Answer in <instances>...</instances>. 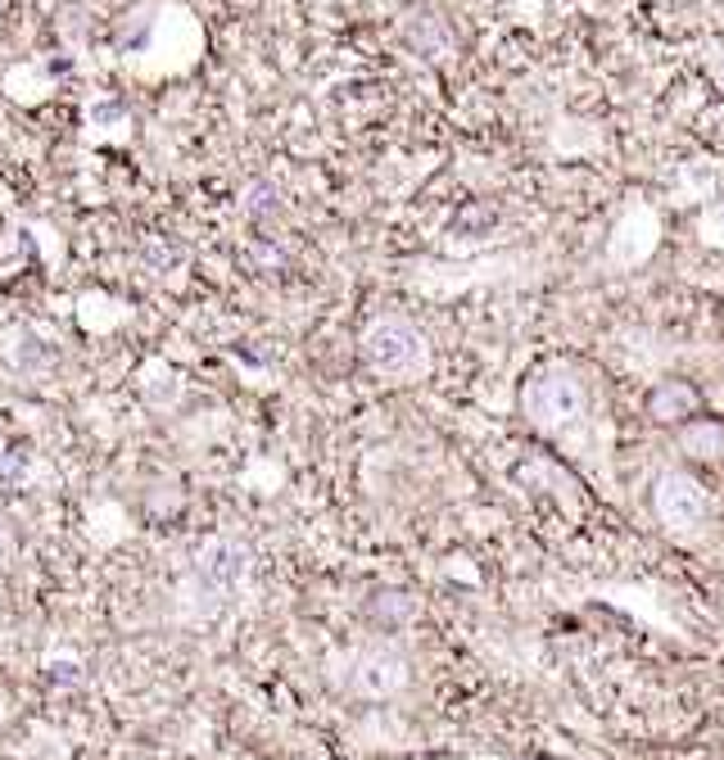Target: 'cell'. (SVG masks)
Here are the masks:
<instances>
[{
	"mask_svg": "<svg viewBox=\"0 0 724 760\" xmlns=\"http://www.w3.org/2000/svg\"><path fill=\"white\" fill-rule=\"evenodd\" d=\"M520 412L539 435H562L588 412V389L566 367H539L520 385Z\"/></svg>",
	"mask_w": 724,
	"mask_h": 760,
	"instance_id": "cell-1",
	"label": "cell"
},
{
	"mask_svg": "<svg viewBox=\"0 0 724 760\" xmlns=\"http://www.w3.org/2000/svg\"><path fill=\"white\" fill-rule=\"evenodd\" d=\"M363 363L389 381H417L430 367V344L408 317H376L363 330Z\"/></svg>",
	"mask_w": 724,
	"mask_h": 760,
	"instance_id": "cell-2",
	"label": "cell"
},
{
	"mask_svg": "<svg viewBox=\"0 0 724 760\" xmlns=\"http://www.w3.org/2000/svg\"><path fill=\"white\" fill-rule=\"evenodd\" d=\"M652 507H656V516H662V525L675 530V534H693L711 516V503H706V490L697 485V475H688L680 466H671V471L656 475Z\"/></svg>",
	"mask_w": 724,
	"mask_h": 760,
	"instance_id": "cell-3",
	"label": "cell"
},
{
	"mask_svg": "<svg viewBox=\"0 0 724 760\" xmlns=\"http://www.w3.org/2000/svg\"><path fill=\"white\" fill-rule=\"evenodd\" d=\"M408 683H413L408 657L394 652V648H363L354 657V665H349V688H354L358 698H371V702L399 698Z\"/></svg>",
	"mask_w": 724,
	"mask_h": 760,
	"instance_id": "cell-4",
	"label": "cell"
},
{
	"mask_svg": "<svg viewBox=\"0 0 724 760\" xmlns=\"http://www.w3.org/2000/svg\"><path fill=\"white\" fill-rule=\"evenodd\" d=\"M245 575H249V547L240 539H209L205 552L195 557V589L214 602L236 593Z\"/></svg>",
	"mask_w": 724,
	"mask_h": 760,
	"instance_id": "cell-5",
	"label": "cell"
},
{
	"mask_svg": "<svg viewBox=\"0 0 724 760\" xmlns=\"http://www.w3.org/2000/svg\"><path fill=\"white\" fill-rule=\"evenodd\" d=\"M702 394H697V385H688V381H662L652 394H647V417L656 422V426H684V422H697L702 417Z\"/></svg>",
	"mask_w": 724,
	"mask_h": 760,
	"instance_id": "cell-6",
	"label": "cell"
},
{
	"mask_svg": "<svg viewBox=\"0 0 724 760\" xmlns=\"http://www.w3.org/2000/svg\"><path fill=\"white\" fill-rule=\"evenodd\" d=\"M6 354H10V363H14L19 372H41V367H50V363H54V349H50V344H41V339H32V330L10 335Z\"/></svg>",
	"mask_w": 724,
	"mask_h": 760,
	"instance_id": "cell-7",
	"label": "cell"
},
{
	"mask_svg": "<svg viewBox=\"0 0 724 760\" xmlns=\"http://www.w3.org/2000/svg\"><path fill=\"white\" fill-rule=\"evenodd\" d=\"M141 389H146V398H150L155 407H172L177 394H181V381H177V372H172L168 363H150V367L141 372Z\"/></svg>",
	"mask_w": 724,
	"mask_h": 760,
	"instance_id": "cell-8",
	"label": "cell"
},
{
	"mask_svg": "<svg viewBox=\"0 0 724 760\" xmlns=\"http://www.w3.org/2000/svg\"><path fill=\"white\" fill-rule=\"evenodd\" d=\"M87 122H91L96 131H122L131 118H127V109H122L118 100H96V105L87 109Z\"/></svg>",
	"mask_w": 724,
	"mask_h": 760,
	"instance_id": "cell-9",
	"label": "cell"
},
{
	"mask_svg": "<svg viewBox=\"0 0 724 760\" xmlns=\"http://www.w3.org/2000/svg\"><path fill=\"white\" fill-rule=\"evenodd\" d=\"M249 214H277V190L254 186V190H249Z\"/></svg>",
	"mask_w": 724,
	"mask_h": 760,
	"instance_id": "cell-10",
	"label": "cell"
},
{
	"mask_svg": "<svg viewBox=\"0 0 724 760\" xmlns=\"http://www.w3.org/2000/svg\"><path fill=\"white\" fill-rule=\"evenodd\" d=\"M711 78H715V87L724 91V46H720V50L711 55Z\"/></svg>",
	"mask_w": 724,
	"mask_h": 760,
	"instance_id": "cell-11",
	"label": "cell"
},
{
	"mask_svg": "<svg viewBox=\"0 0 724 760\" xmlns=\"http://www.w3.org/2000/svg\"><path fill=\"white\" fill-rule=\"evenodd\" d=\"M10 552V530H6V521H0V557Z\"/></svg>",
	"mask_w": 724,
	"mask_h": 760,
	"instance_id": "cell-12",
	"label": "cell"
}]
</instances>
